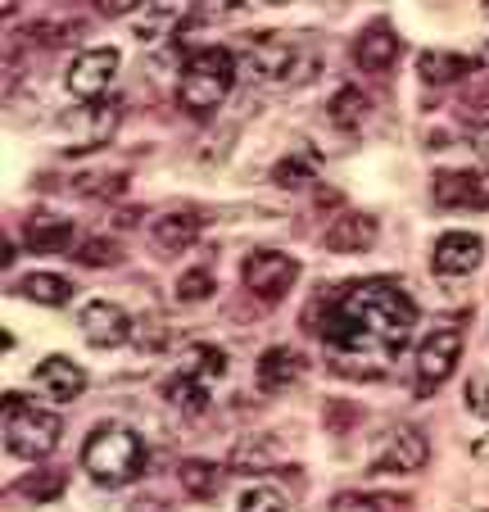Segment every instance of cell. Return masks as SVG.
I'll list each match as a JSON object with an SVG mask.
<instances>
[{
  "label": "cell",
  "instance_id": "6da1fadb",
  "mask_svg": "<svg viewBox=\"0 0 489 512\" xmlns=\"http://www.w3.org/2000/svg\"><path fill=\"white\" fill-rule=\"evenodd\" d=\"M308 327L331 345L340 372H349V363H385L403 354L417 327V304L399 281H349L317 295L308 309Z\"/></svg>",
  "mask_w": 489,
  "mask_h": 512
},
{
  "label": "cell",
  "instance_id": "7a4b0ae2",
  "mask_svg": "<svg viewBox=\"0 0 489 512\" xmlns=\"http://www.w3.org/2000/svg\"><path fill=\"white\" fill-rule=\"evenodd\" d=\"M82 472L96 485H109V490L132 485L145 472V440L118 422L96 426L87 435V445H82Z\"/></svg>",
  "mask_w": 489,
  "mask_h": 512
},
{
  "label": "cell",
  "instance_id": "3957f363",
  "mask_svg": "<svg viewBox=\"0 0 489 512\" xmlns=\"http://www.w3.org/2000/svg\"><path fill=\"white\" fill-rule=\"evenodd\" d=\"M231 87H236V55L227 46H204L186 59L182 82H177V105L204 118L231 96Z\"/></svg>",
  "mask_w": 489,
  "mask_h": 512
},
{
  "label": "cell",
  "instance_id": "277c9868",
  "mask_svg": "<svg viewBox=\"0 0 489 512\" xmlns=\"http://www.w3.org/2000/svg\"><path fill=\"white\" fill-rule=\"evenodd\" d=\"M59 435H64L59 413L37 408V404H23L19 395H5V449H10L14 458L37 463V458L55 454Z\"/></svg>",
  "mask_w": 489,
  "mask_h": 512
},
{
  "label": "cell",
  "instance_id": "5b68a950",
  "mask_svg": "<svg viewBox=\"0 0 489 512\" xmlns=\"http://www.w3.org/2000/svg\"><path fill=\"white\" fill-rule=\"evenodd\" d=\"M240 59H245L250 73L263 82H308L317 73L313 50H304V41H295V37H277V32H268V37H245Z\"/></svg>",
  "mask_w": 489,
  "mask_h": 512
},
{
  "label": "cell",
  "instance_id": "8992f818",
  "mask_svg": "<svg viewBox=\"0 0 489 512\" xmlns=\"http://www.w3.org/2000/svg\"><path fill=\"white\" fill-rule=\"evenodd\" d=\"M240 281H245V290L259 295L263 304H277L299 281V259L286 250H250L245 254V268H240Z\"/></svg>",
  "mask_w": 489,
  "mask_h": 512
},
{
  "label": "cell",
  "instance_id": "52a82bcc",
  "mask_svg": "<svg viewBox=\"0 0 489 512\" xmlns=\"http://www.w3.org/2000/svg\"><path fill=\"white\" fill-rule=\"evenodd\" d=\"M462 358V331L458 327H435L431 336L417 345V395H431L453 377Z\"/></svg>",
  "mask_w": 489,
  "mask_h": 512
},
{
  "label": "cell",
  "instance_id": "ba28073f",
  "mask_svg": "<svg viewBox=\"0 0 489 512\" xmlns=\"http://www.w3.org/2000/svg\"><path fill=\"white\" fill-rule=\"evenodd\" d=\"M118 50L114 46H96V50H82V55L68 64V73H64V87H68V96H77V100H100L109 91V82H114V73H118Z\"/></svg>",
  "mask_w": 489,
  "mask_h": 512
},
{
  "label": "cell",
  "instance_id": "9c48e42d",
  "mask_svg": "<svg viewBox=\"0 0 489 512\" xmlns=\"http://www.w3.org/2000/svg\"><path fill=\"white\" fill-rule=\"evenodd\" d=\"M431 200L440 209H489L485 168H444L431 177Z\"/></svg>",
  "mask_w": 489,
  "mask_h": 512
},
{
  "label": "cell",
  "instance_id": "30bf717a",
  "mask_svg": "<svg viewBox=\"0 0 489 512\" xmlns=\"http://www.w3.org/2000/svg\"><path fill=\"white\" fill-rule=\"evenodd\" d=\"M431 463V440H426L417 426H394V431H385L381 449H376L372 458V472H422V467Z\"/></svg>",
  "mask_w": 489,
  "mask_h": 512
},
{
  "label": "cell",
  "instance_id": "8fae6325",
  "mask_svg": "<svg viewBox=\"0 0 489 512\" xmlns=\"http://www.w3.org/2000/svg\"><path fill=\"white\" fill-rule=\"evenodd\" d=\"M480 259H485V241L476 232H444L431 250V268L440 277H467L480 268Z\"/></svg>",
  "mask_w": 489,
  "mask_h": 512
},
{
  "label": "cell",
  "instance_id": "7c38bea8",
  "mask_svg": "<svg viewBox=\"0 0 489 512\" xmlns=\"http://www.w3.org/2000/svg\"><path fill=\"white\" fill-rule=\"evenodd\" d=\"M77 322H82V336H87L96 349H114V345H123V340L132 336V318H127L118 304H109V300H91Z\"/></svg>",
  "mask_w": 489,
  "mask_h": 512
},
{
  "label": "cell",
  "instance_id": "4fadbf2b",
  "mask_svg": "<svg viewBox=\"0 0 489 512\" xmlns=\"http://www.w3.org/2000/svg\"><path fill=\"white\" fill-rule=\"evenodd\" d=\"M399 50H403V41L390 23H367L354 37V64L363 68V73H385V68H394Z\"/></svg>",
  "mask_w": 489,
  "mask_h": 512
},
{
  "label": "cell",
  "instance_id": "5bb4252c",
  "mask_svg": "<svg viewBox=\"0 0 489 512\" xmlns=\"http://www.w3.org/2000/svg\"><path fill=\"white\" fill-rule=\"evenodd\" d=\"M32 381H37V390H46L50 399L68 404V399H77L82 390H87V368L73 363V358H64V354H50L46 363L32 372Z\"/></svg>",
  "mask_w": 489,
  "mask_h": 512
},
{
  "label": "cell",
  "instance_id": "9a60e30c",
  "mask_svg": "<svg viewBox=\"0 0 489 512\" xmlns=\"http://www.w3.org/2000/svg\"><path fill=\"white\" fill-rule=\"evenodd\" d=\"M200 232H204V218L195 209H168V213H159V218L150 223L154 245H159V250H168V254L191 250V245L200 241Z\"/></svg>",
  "mask_w": 489,
  "mask_h": 512
},
{
  "label": "cell",
  "instance_id": "2e32d148",
  "mask_svg": "<svg viewBox=\"0 0 489 512\" xmlns=\"http://www.w3.org/2000/svg\"><path fill=\"white\" fill-rule=\"evenodd\" d=\"M376 236H381V227H376L372 213H340L336 223L326 227V250H336V254H363L376 245Z\"/></svg>",
  "mask_w": 489,
  "mask_h": 512
},
{
  "label": "cell",
  "instance_id": "e0dca14e",
  "mask_svg": "<svg viewBox=\"0 0 489 512\" xmlns=\"http://www.w3.org/2000/svg\"><path fill=\"white\" fill-rule=\"evenodd\" d=\"M417 73H422L426 87H449V82L480 78V59L453 55V50H426V55L417 59Z\"/></svg>",
  "mask_w": 489,
  "mask_h": 512
},
{
  "label": "cell",
  "instance_id": "ac0fdd59",
  "mask_svg": "<svg viewBox=\"0 0 489 512\" xmlns=\"http://www.w3.org/2000/svg\"><path fill=\"white\" fill-rule=\"evenodd\" d=\"M73 223L68 218H55V213H32L28 223H23V245L37 254H59L73 245Z\"/></svg>",
  "mask_w": 489,
  "mask_h": 512
},
{
  "label": "cell",
  "instance_id": "d6986e66",
  "mask_svg": "<svg viewBox=\"0 0 489 512\" xmlns=\"http://www.w3.org/2000/svg\"><path fill=\"white\" fill-rule=\"evenodd\" d=\"M254 377H259V390H290L304 377V354L290 345L268 349V354L259 358V372H254Z\"/></svg>",
  "mask_w": 489,
  "mask_h": 512
},
{
  "label": "cell",
  "instance_id": "ffe728a7",
  "mask_svg": "<svg viewBox=\"0 0 489 512\" xmlns=\"http://www.w3.org/2000/svg\"><path fill=\"white\" fill-rule=\"evenodd\" d=\"M14 295L32 304H46V309H59V304L73 300V286L64 277H55V272H28V277L14 281Z\"/></svg>",
  "mask_w": 489,
  "mask_h": 512
},
{
  "label": "cell",
  "instance_id": "44dd1931",
  "mask_svg": "<svg viewBox=\"0 0 489 512\" xmlns=\"http://www.w3.org/2000/svg\"><path fill=\"white\" fill-rule=\"evenodd\" d=\"M177 481H182V490L191 494V499H218V494H222V481H227V472H222L218 463L191 458V463L177 467Z\"/></svg>",
  "mask_w": 489,
  "mask_h": 512
},
{
  "label": "cell",
  "instance_id": "7402d4cb",
  "mask_svg": "<svg viewBox=\"0 0 489 512\" xmlns=\"http://www.w3.org/2000/svg\"><path fill=\"white\" fill-rule=\"evenodd\" d=\"M331 123L345 127V132H358V127L367 123V114H372V96H367L363 87H340L336 96H331Z\"/></svg>",
  "mask_w": 489,
  "mask_h": 512
},
{
  "label": "cell",
  "instance_id": "603a6c76",
  "mask_svg": "<svg viewBox=\"0 0 489 512\" xmlns=\"http://www.w3.org/2000/svg\"><path fill=\"white\" fill-rule=\"evenodd\" d=\"M163 399L173 408H186V413H204V404H209V390H204V381L195 377V372H177V377L163 381Z\"/></svg>",
  "mask_w": 489,
  "mask_h": 512
},
{
  "label": "cell",
  "instance_id": "cb8c5ba5",
  "mask_svg": "<svg viewBox=\"0 0 489 512\" xmlns=\"http://www.w3.org/2000/svg\"><path fill=\"white\" fill-rule=\"evenodd\" d=\"M403 508H408V499L376 490H345L331 499V512H403Z\"/></svg>",
  "mask_w": 489,
  "mask_h": 512
},
{
  "label": "cell",
  "instance_id": "d4e9b609",
  "mask_svg": "<svg viewBox=\"0 0 489 512\" xmlns=\"http://www.w3.org/2000/svg\"><path fill=\"white\" fill-rule=\"evenodd\" d=\"M236 512H295V503H290V494L281 490V485L259 481V485H250V490L240 494Z\"/></svg>",
  "mask_w": 489,
  "mask_h": 512
},
{
  "label": "cell",
  "instance_id": "484cf974",
  "mask_svg": "<svg viewBox=\"0 0 489 512\" xmlns=\"http://www.w3.org/2000/svg\"><path fill=\"white\" fill-rule=\"evenodd\" d=\"M218 290V281H213V268H186L182 277H177V300L182 304H204Z\"/></svg>",
  "mask_w": 489,
  "mask_h": 512
},
{
  "label": "cell",
  "instance_id": "4316f807",
  "mask_svg": "<svg viewBox=\"0 0 489 512\" xmlns=\"http://www.w3.org/2000/svg\"><path fill=\"white\" fill-rule=\"evenodd\" d=\"M231 467L236 472H268L272 467V440L259 435V440H240L236 454H231Z\"/></svg>",
  "mask_w": 489,
  "mask_h": 512
},
{
  "label": "cell",
  "instance_id": "83f0119b",
  "mask_svg": "<svg viewBox=\"0 0 489 512\" xmlns=\"http://www.w3.org/2000/svg\"><path fill=\"white\" fill-rule=\"evenodd\" d=\"M313 177H317V159L313 155H286L277 168H272V182L277 186H313Z\"/></svg>",
  "mask_w": 489,
  "mask_h": 512
},
{
  "label": "cell",
  "instance_id": "f1b7e54d",
  "mask_svg": "<svg viewBox=\"0 0 489 512\" xmlns=\"http://www.w3.org/2000/svg\"><path fill=\"white\" fill-rule=\"evenodd\" d=\"M64 485H68V476L64 472H32V476H23L14 490L23 494V499H37V503H46V499H59L64 494Z\"/></svg>",
  "mask_w": 489,
  "mask_h": 512
},
{
  "label": "cell",
  "instance_id": "f546056e",
  "mask_svg": "<svg viewBox=\"0 0 489 512\" xmlns=\"http://www.w3.org/2000/svg\"><path fill=\"white\" fill-rule=\"evenodd\" d=\"M186 372H195L200 381H213L227 372V354H222L218 345H195L191 358H186Z\"/></svg>",
  "mask_w": 489,
  "mask_h": 512
},
{
  "label": "cell",
  "instance_id": "4dcf8cb0",
  "mask_svg": "<svg viewBox=\"0 0 489 512\" xmlns=\"http://www.w3.org/2000/svg\"><path fill=\"white\" fill-rule=\"evenodd\" d=\"M77 259L87 263V268H114V263L123 259V250H118V241H109V236H91V241L77 245Z\"/></svg>",
  "mask_w": 489,
  "mask_h": 512
},
{
  "label": "cell",
  "instance_id": "1f68e13d",
  "mask_svg": "<svg viewBox=\"0 0 489 512\" xmlns=\"http://www.w3.org/2000/svg\"><path fill=\"white\" fill-rule=\"evenodd\" d=\"M240 0H191V19H222V14H231Z\"/></svg>",
  "mask_w": 489,
  "mask_h": 512
},
{
  "label": "cell",
  "instance_id": "d6a6232c",
  "mask_svg": "<svg viewBox=\"0 0 489 512\" xmlns=\"http://www.w3.org/2000/svg\"><path fill=\"white\" fill-rule=\"evenodd\" d=\"M467 404L489 422V381H485V377H476V381L467 386Z\"/></svg>",
  "mask_w": 489,
  "mask_h": 512
},
{
  "label": "cell",
  "instance_id": "836d02e7",
  "mask_svg": "<svg viewBox=\"0 0 489 512\" xmlns=\"http://www.w3.org/2000/svg\"><path fill=\"white\" fill-rule=\"evenodd\" d=\"M91 5H96L105 19H123V14H132L136 5H141V0H91Z\"/></svg>",
  "mask_w": 489,
  "mask_h": 512
},
{
  "label": "cell",
  "instance_id": "e575fe53",
  "mask_svg": "<svg viewBox=\"0 0 489 512\" xmlns=\"http://www.w3.org/2000/svg\"><path fill=\"white\" fill-rule=\"evenodd\" d=\"M132 512H163V503H159V499H150V503H136Z\"/></svg>",
  "mask_w": 489,
  "mask_h": 512
},
{
  "label": "cell",
  "instance_id": "d590c367",
  "mask_svg": "<svg viewBox=\"0 0 489 512\" xmlns=\"http://www.w3.org/2000/svg\"><path fill=\"white\" fill-rule=\"evenodd\" d=\"M263 5H286V0H263Z\"/></svg>",
  "mask_w": 489,
  "mask_h": 512
},
{
  "label": "cell",
  "instance_id": "8d00e7d4",
  "mask_svg": "<svg viewBox=\"0 0 489 512\" xmlns=\"http://www.w3.org/2000/svg\"><path fill=\"white\" fill-rule=\"evenodd\" d=\"M485 10H489V0H485Z\"/></svg>",
  "mask_w": 489,
  "mask_h": 512
}]
</instances>
